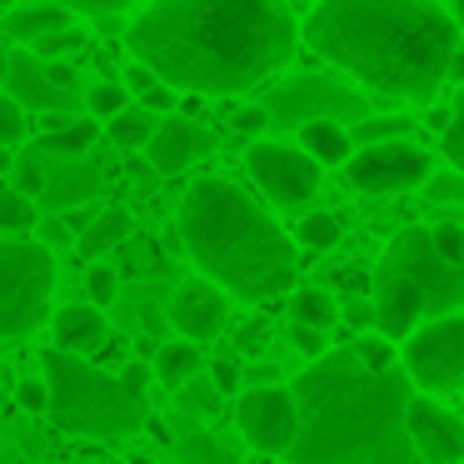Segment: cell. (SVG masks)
Listing matches in <instances>:
<instances>
[{
	"label": "cell",
	"instance_id": "44dd1931",
	"mask_svg": "<svg viewBox=\"0 0 464 464\" xmlns=\"http://www.w3.org/2000/svg\"><path fill=\"white\" fill-rule=\"evenodd\" d=\"M155 374H160V384L165 390H175L180 394L185 384L200 374V344H190V340H165L160 344V354H155Z\"/></svg>",
	"mask_w": 464,
	"mask_h": 464
},
{
	"label": "cell",
	"instance_id": "30bf717a",
	"mask_svg": "<svg viewBox=\"0 0 464 464\" xmlns=\"http://www.w3.org/2000/svg\"><path fill=\"white\" fill-rule=\"evenodd\" d=\"M404 370H410L414 390L440 400V394L464 390V320H434L404 340Z\"/></svg>",
	"mask_w": 464,
	"mask_h": 464
},
{
	"label": "cell",
	"instance_id": "e575fe53",
	"mask_svg": "<svg viewBox=\"0 0 464 464\" xmlns=\"http://www.w3.org/2000/svg\"><path fill=\"white\" fill-rule=\"evenodd\" d=\"M220 400H225V394H220V384H215L210 374H195V380L180 390V404H185V410H200V414H215V410H220Z\"/></svg>",
	"mask_w": 464,
	"mask_h": 464
},
{
	"label": "cell",
	"instance_id": "52a82bcc",
	"mask_svg": "<svg viewBox=\"0 0 464 464\" xmlns=\"http://www.w3.org/2000/svg\"><path fill=\"white\" fill-rule=\"evenodd\" d=\"M255 101L270 111V125L295 135L314 121H340L350 130L370 121V95H360V85H344L334 75H280Z\"/></svg>",
	"mask_w": 464,
	"mask_h": 464
},
{
	"label": "cell",
	"instance_id": "83f0119b",
	"mask_svg": "<svg viewBox=\"0 0 464 464\" xmlns=\"http://www.w3.org/2000/svg\"><path fill=\"white\" fill-rule=\"evenodd\" d=\"M85 105H91V115L95 121H121L125 111H130V91H125L121 81H101V85H91V95H85Z\"/></svg>",
	"mask_w": 464,
	"mask_h": 464
},
{
	"label": "cell",
	"instance_id": "7c38bea8",
	"mask_svg": "<svg viewBox=\"0 0 464 464\" xmlns=\"http://www.w3.org/2000/svg\"><path fill=\"white\" fill-rule=\"evenodd\" d=\"M344 180L360 195H400V190H420L430 185V150L410 140L394 145H370L344 165Z\"/></svg>",
	"mask_w": 464,
	"mask_h": 464
},
{
	"label": "cell",
	"instance_id": "484cf974",
	"mask_svg": "<svg viewBox=\"0 0 464 464\" xmlns=\"http://www.w3.org/2000/svg\"><path fill=\"white\" fill-rule=\"evenodd\" d=\"M155 130H160V121H155L145 105H130V111L121 115V121H111L105 125V135H111L121 150H150V140H155Z\"/></svg>",
	"mask_w": 464,
	"mask_h": 464
},
{
	"label": "cell",
	"instance_id": "8992f818",
	"mask_svg": "<svg viewBox=\"0 0 464 464\" xmlns=\"http://www.w3.org/2000/svg\"><path fill=\"white\" fill-rule=\"evenodd\" d=\"M41 380L51 384V420L85 440H130L150 424V404L135 400L115 374L65 350H41Z\"/></svg>",
	"mask_w": 464,
	"mask_h": 464
},
{
	"label": "cell",
	"instance_id": "ab89813d",
	"mask_svg": "<svg viewBox=\"0 0 464 464\" xmlns=\"http://www.w3.org/2000/svg\"><path fill=\"white\" fill-rule=\"evenodd\" d=\"M125 270H130V275L160 270V250H155L150 240H130V245H125Z\"/></svg>",
	"mask_w": 464,
	"mask_h": 464
},
{
	"label": "cell",
	"instance_id": "ee69618b",
	"mask_svg": "<svg viewBox=\"0 0 464 464\" xmlns=\"http://www.w3.org/2000/svg\"><path fill=\"white\" fill-rule=\"evenodd\" d=\"M75 51H85V35L81 31H61V35H51V41L35 45L41 61H51V55H75Z\"/></svg>",
	"mask_w": 464,
	"mask_h": 464
},
{
	"label": "cell",
	"instance_id": "9a60e30c",
	"mask_svg": "<svg viewBox=\"0 0 464 464\" xmlns=\"http://www.w3.org/2000/svg\"><path fill=\"white\" fill-rule=\"evenodd\" d=\"M165 320H170L175 330H180V340H190V344L220 340L225 324H230V300H225L220 285H210L205 275H195V280H180V285H175Z\"/></svg>",
	"mask_w": 464,
	"mask_h": 464
},
{
	"label": "cell",
	"instance_id": "8d00e7d4",
	"mask_svg": "<svg viewBox=\"0 0 464 464\" xmlns=\"http://www.w3.org/2000/svg\"><path fill=\"white\" fill-rule=\"evenodd\" d=\"M15 400H21V410H31V414H51V384H45L41 374H31V380H21Z\"/></svg>",
	"mask_w": 464,
	"mask_h": 464
},
{
	"label": "cell",
	"instance_id": "836d02e7",
	"mask_svg": "<svg viewBox=\"0 0 464 464\" xmlns=\"http://www.w3.org/2000/svg\"><path fill=\"white\" fill-rule=\"evenodd\" d=\"M25 105L15 101V95H0V145H5V150H15V145L25 140Z\"/></svg>",
	"mask_w": 464,
	"mask_h": 464
},
{
	"label": "cell",
	"instance_id": "f35d334b",
	"mask_svg": "<svg viewBox=\"0 0 464 464\" xmlns=\"http://www.w3.org/2000/svg\"><path fill=\"white\" fill-rule=\"evenodd\" d=\"M121 85H125L130 95H140V101H145V95H155L165 81L150 71V65H140V61H135V65H125V71H121Z\"/></svg>",
	"mask_w": 464,
	"mask_h": 464
},
{
	"label": "cell",
	"instance_id": "681fc988",
	"mask_svg": "<svg viewBox=\"0 0 464 464\" xmlns=\"http://www.w3.org/2000/svg\"><path fill=\"white\" fill-rule=\"evenodd\" d=\"M430 195H434V200H459L464 185L459 180H430Z\"/></svg>",
	"mask_w": 464,
	"mask_h": 464
},
{
	"label": "cell",
	"instance_id": "9c48e42d",
	"mask_svg": "<svg viewBox=\"0 0 464 464\" xmlns=\"http://www.w3.org/2000/svg\"><path fill=\"white\" fill-rule=\"evenodd\" d=\"M11 190L31 195V200L51 215H71V210H85V205L101 200L105 175L95 170L91 160H55V155L31 150V155L15 160Z\"/></svg>",
	"mask_w": 464,
	"mask_h": 464
},
{
	"label": "cell",
	"instance_id": "f907efd6",
	"mask_svg": "<svg viewBox=\"0 0 464 464\" xmlns=\"http://www.w3.org/2000/svg\"><path fill=\"white\" fill-rule=\"evenodd\" d=\"M71 121H75V115H41V130L45 135H61V130H71Z\"/></svg>",
	"mask_w": 464,
	"mask_h": 464
},
{
	"label": "cell",
	"instance_id": "d4e9b609",
	"mask_svg": "<svg viewBox=\"0 0 464 464\" xmlns=\"http://www.w3.org/2000/svg\"><path fill=\"white\" fill-rule=\"evenodd\" d=\"M41 220L45 215L31 195H21V190L0 195V230H5V240H31V230H41Z\"/></svg>",
	"mask_w": 464,
	"mask_h": 464
},
{
	"label": "cell",
	"instance_id": "b9f144b4",
	"mask_svg": "<svg viewBox=\"0 0 464 464\" xmlns=\"http://www.w3.org/2000/svg\"><path fill=\"white\" fill-rule=\"evenodd\" d=\"M290 334H295V350H300L310 364L324 360V354H334V350H330V334H324V330H304V324H295Z\"/></svg>",
	"mask_w": 464,
	"mask_h": 464
},
{
	"label": "cell",
	"instance_id": "60d3db41",
	"mask_svg": "<svg viewBox=\"0 0 464 464\" xmlns=\"http://www.w3.org/2000/svg\"><path fill=\"white\" fill-rule=\"evenodd\" d=\"M35 240H41L45 250H65V245H81V240H75V230L61 220V215H45L41 230H35Z\"/></svg>",
	"mask_w": 464,
	"mask_h": 464
},
{
	"label": "cell",
	"instance_id": "816d5d0a",
	"mask_svg": "<svg viewBox=\"0 0 464 464\" xmlns=\"http://www.w3.org/2000/svg\"><path fill=\"white\" fill-rule=\"evenodd\" d=\"M450 81L464 85V45H459V55H454V65H450Z\"/></svg>",
	"mask_w": 464,
	"mask_h": 464
},
{
	"label": "cell",
	"instance_id": "7dc6e473",
	"mask_svg": "<svg viewBox=\"0 0 464 464\" xmlns=\"http://www.w3.org/2000/svg\"><path fill=\"white\" fill-rule=\"evenodd\" d=\"M454 101H444V105H430V111H424V130H434V135H450L454 130Z\"/></svg>",
	"mask_w": 464,
	"mask_h": 464
},
{
	"label": "cell",
	"instance_id": "8fae6325",
	"mask_svg": "<svg viewBox=\"0 0 464 464\" xmlns=\"http://www.w3.org/2000/svg\"><path fill=\"white\" fill-rule=\"evenodd\" d=\"M235 424H240L250 450L290 454L295 440H300V400L285 384H275V390H245L240 404H235Z\"/></svg>",
	"mask_w": 464,
	"mask_h": 464
},
{
	"label": "cell",
	"instance_id": "6da1fadb",
	"mask_svg": "<svg viewBox=\"0 0 464 464\" xmlns=\"http://www.w3.org/2000/svg\"><path fill=\"white\" fill-rule=\"evenodd\" d=\"M295 41L290 0H150L125 25L135 61L185 95L265 91L290 65Z\"/></svg>",
	"mask_w": 464,
	"mask_h": 464
},
{
	"label": "cell",
	"instance_id": "4dcf8cb0",
	"mask_svg": "<svg viewBox=\"0 0 464 464\" xmlns=\"http://www.w3.org/2000/svg\"><path fill=\"white\" fill-rule=\"evenodd\" d=\"M300 245H304V250H334V245H340V220H334V215H324V210L304 215Z\"/></svg>",
	"mask_w": 464,
	"mask_h": 464
},
{
	"label": "cell",
	"instance_id": "1f68e13d",
	"mask_svg": "<svg viewBox=\"0 0 464 464\" xmlns=\"http://www.w3.org/2000/svg\"><path fill=\"white\" fill-rule=\"evenodd\" d=\"M85 295H91V304H111L115 295H121V270L115 265H85Z\"/></svg>",
	"mask_w": 464,
	"mask_h": 464
},
{
	"label": "cell",
	"instance_id": "74e56055",
	"mask_svg": "<svg viewBox=\"0 0 464 464\" xmlns=\"http://www.w3.org/2000/svg\"><path fill=\"white\" fill-rule=\"evenodd\" d=\"M434 250L464 270V225H434Z\"/></svg>",
	"mask_w": 464,
	"mask_h": 464
},
{
	"label": "cell",
	"instance_id": "3957f363",
	"mask_svg": "<svg viewBox=\"0 0 464 464\" xmlns=\"http://www.w3.org/2000/svg\"><path fill=\"white\" fill-rule=\"evenodd\" d=\"M300 440L290 464H424L410 434V370L374 374L354 350H334L295 374Z\"/></svg>",
	"mask_w": 464,
	"mask_h": 464
},
{
	"label": "cell",
	"instance_id": "7bdbcfd3",
	"mask_svg": "<svg viewBox=\"0 0 464 464\" xmlns=\"http://www.w3.org/2000/svg\"><path fill=\"white\" fill-rule=\"evenodd\" d=\"M454 111L459 115H454V130L444 135V155H450V165L464 175V95H454Z\"/></svg>",
	"mask_w": 464,
	"mask_h": 464
},
{
	"label": "cell",
	"instance_id": "5bb4252c",
	"mask_svg": "<svg viewBox=\"0 0 464 464\" xmlns=\"http://www.w3.org/2000/svg\"><path fill=\"white\" fill-rule=\"evenodd\" d=\"M5 95H15L25 111H35V121L41 115H75L81 111V91H65L51 75V65L35 51H21V45L5 55Z\"/></svg>",
	"mask_w": 464,
	"mask_h": 464
},
{
	"label": "cell",
	"instance_id": "ffe728a7",
	"mask_svg": "<svg viewBox=\"0 0 464 464\" xmlns=\"http://www.w3.org/2000/svg\"><path fill=\"white\" fill-rule=\"evenodd\" d=\"M300 150L320 165H350L354 160V135H350V125H340V121H314L300 130Z\"/></svg>",
	"mask_w": 464,
	"mask_h": 464
},
{
	"label": "cell",
	"instance_id": "db71d44e",
	"mask_svg": "<svg viewBox=\"0 0 464 464\" xmlns=\"http://www.w3.org/2000/svg\"><path fill=\"white\" fill-rule=\"evenodd\" d=\"M459 420H464V404H459Z\"/></svg>",
	"mask_w": 464,
	"mask_h": 464
},
{
	"label": "cell",
	"instance_id": "f1b7e54d",
	"mask_svg": "<svg viewBox=\"0 0 464 464\" xmlns=\"http://www.w3.org/2000/svg\"><path fill=\"white\" fill-rule=\"evenodd\" d=\"M350 135H354L360 150H370V145H394L400 135H410V121H404V115H370V121L354 125Z\"/></svg>",
	"mask_w": 464,
	"mask_h": 464
},
{
	"label": "cell",
	"instance_id": "f5cc1de1",
	"mask_svg": "<svg viewBox=\"0 0 464 464\" xmlns=\"http://www.w3.org/2000/svg\"><path fill=\"white\" fill-rule=\"evenodd\" d=\"M450 15L459 21V31H464V0H450Z\"/></svg>",
	"mask_w": 464,
	"mask_h": 464
},
{
	"label": "cell",
	"instance_id": "d6986e66",
	"mask_svg": "<svg viewBox=\"0 0 464 464\" xmlns=\"http://www.w3.org/2000/svg\"><path fill=\"white\" fill-rule=\"evenodd\" d=\"M61 31H75V11H65V5H11L5 11V35L21 51H35L41 41H51Z\"/></svg>",
	"mask_w": 464,
	"mask_h": 464
},
{
	"label": "cell",
	"instance_id": "bcb514c9",
	"mask_svg": "<svg viewBox=\"0 0 464 464\" xmlns=\"http://www.w3.org/2000/svg\"><path fill=\"white\" fill-rule=\"evenodd\" d=\"M205 374H210V380L220 384V394H240V364H235V360H215V364H205Z\"/></svg>",
	"mask_w": 464,
	"mask_h": 464
},
{
	"label": "cell",
	"instance_id": "ac0fdd59",
	"mask_svg": "<svg viewBox=\"0 0 464 464\" xmlns=\"http://www.w3.org/2000/svg\"><path fill=\"white\" fill-rule=\"evenodd\" d=\"M51 334H55V350L81 354V360H85V354H95V350L111 344V320H105L101 304L75 300V304H65V310H55Z\"/></svg>",
	"mask_w": 464,
	"mask_h": 464
},
{
	"label": "cell",
	"instance_id": "2e32d148",
	"mask_svg": "<svg viewBox=\"0 0 464 464\" xmlns=\"http://www.w3.org/2000/svg\"><path fill=\"white\" fill-rule=\"evenodd\" d=\"M410 434L424 464H464V420L459 410H444L430 394H414L410 404Z\"/></svg>",
	"mask_w": 464,
	"mask_h": 464
},
{
	"label": "cell",
	"instance_id": "5b68a950",
	"mask_svg": "<svg viewBox=\"0 0 464 464\" xmlns=\"http://www.w3.org/2000/svg\"><path fill=\"white\" fill-rule=\"evenodd\" d=\"M370 300L384 340H410L414 330L464 310V270L434 250V230L404 225L374 265Z\"/></svg>",
	"mask_w": 464,
	"mask_h": 464
},
{
	"label": "cell",
	"instance_id": "4fadbf2b",
	"mask_svg": "<svg viewBox=\"0 0 464 464\" xmlns=\"http://www.w3.org/2000/svg\"><path fill=\"white\" fill-rule=\"evenodd\" d=\"M245 170L255 175V185L275 205H310L314 190H320V160H310L304 150H290V145H275V140H255L245 150Z\"/></svg>",
	"mask_w": 464,
	"mask_h": 464
},
{
	"label": "cell",
	"instance_id": "cb8c5ba5",
	"mask_svg": "<svg viewBox=\"0 0 464 464\" xmlns=\"http://www.w3.org/2000/svg\"><path fill=\"white\" fill-rule=\"evenodd\" d=\"M95 135H105L101 125H95V115H75L71 130L41 135V155H55V160H85V150L95 145Z\"/></svg>",
	"mask_w": 464,
	"mask_h": 464
},
{
	"label": "cell",
	"instance_id": "e0dca14e",
	"mask_svg": "<svg viewBox=\"0 0 464 464\" xmlns=\"http://www.w3.org/2000/svg\"><path fill=\"white\" fill-rule=\"evenodd\" d=\"M215 145H220V135H210L205 125L185 121V115H170V121H160L145 160H150L155 175H180V170H190L200 155H210Z\"/></svg>",
	"mask_w": 464,
	"mask_h": 464
},
{
	"label": "cell",
	"instance_id": "277c9868",
	"mask_svg": "<svg viewBox=\"0 0 464 464\" xmlns=\"http://www.w3.org/2000/svg\"><path fill=\"white\" fill-rule=\"evenodd\" d=\"M175 230L185 240V255L200 265V275L225 295H240V300L295 295L300 250L250 195H240V185L220 175L195 180L180 195Z\"/></svg>",
	"mask_w": 464,
	"mask_h": 464
},
{
	"label": "cell",
	"instance_id": "ba28073f",
	"mask_svg": "<svg viewBox=\"0 0 464 464\" xmlns=\"http://www.w3.org/2000/svg\"><path fill=\"white\" fill-rule=\"evenodd\" d=\"M55 295V250L41 240H5L0 245V334L25 340L51 314Z\"/></svg>",
	"mask_w": 464,
	"mask_h": 464
},
{
	"label": "cell",
	"instance_id": "f546056e",
	"mask_svg": "<svg viewBox=\"0 0 464 464\" xmlns=\"http://www.w3.org/2000/svg\"><path fill=\"white\" fill-rule=\"evenodd\" d=\"M350 350L360 354V360L370 364L374 374H390V370H400V350H394V340H384V334H360V340H354Z\"/></svg>",
	"mask_w": 464,
	"mask_h": 464
},
{
	"label": "cell",
	"instance_id": "4316f807",
	"mask_svg": "<svg viewBox=\"0 0 464 464\" xmlns=\"http://www.w3.org/2000/svg\"><path fill=\"white\" fill-rule=\"evenodd\" d=\"M175 450L185 454V464H240V454H235L230 444L220 440V434H200V430L185 434Z\"/></svg>",
	"mask_w": 464,
	"mask_h": 464
},
{
	"label": "cell",
	"instance_id": "603a6c76",
	"mask_svg": "<svg viewBox=\"0 0 464 464\" xmlns=\"http://www.w3.org/2000/svg\"><path fill=\"white\" fill-rule=\"evenodd\" d=\"M290 314L295 324H304V330H334V320H340V304H334L330 290H320V285H304V290L290 295Z\"/></svg>",
	"mask_w": 464,
	"mask_h": 464
},
{
	"label": "cell",
	"instance_id": "d6a6232c",
	"mask_svg": "<svg viewBox=\"0 0 464 464\" xmlns=\"http://www.w3.org/2000/svg\"><path fill=\"white\" fill-rule=\"evenodd\" d=\"M5 5H65V11L115 15V11H130V5H150V0H5Z\"/></svg>",
	"mask_w": 464,
	"mask_h": 464
},
{
	"label": "cell",
	"instance_id": "d590c367",
	"mask_svg": "<svg viewBox=\"0 0 464 464\" xmlns=\"http://www.w3.org/2000/svg\"><path fill=\"white\" fill-rule=\"evenodd\" d=\"M155 380H160V374H155L150 360H130V364L121 370V384L135 394V400H145V404H150V384H155Z\"/></svg>",
	"mask_w": 464,
	"mask_h": 464
},
{
	"label": "cell",
	"instance_id": "f6af8a7d",
	"mask_svg": "<svg viewBox=\"0 0 464 464\" xmlns=\"http://www.w3.org/2000/svg\"><path fill=\"white\" fill-rule=\"evenodd\" d=\"M235 130H240V135H265V130H270V111H265L260 101L240 105V111H235Z\"/></svg>",
	"mask_w": 464,
	"mask_h": 464
},
{
	"label": "cell",
	"instance_id": "c3c4849f",
	"mask_svg": "<svg viewBox=\"0 0 464 464\" xmlns=\"http://www.w3.org/2000/svg\"><path fill=\"white\" fill-rule=\"evenodd\" d=\"M180 115L200 125V121H205V95H180Z\"/></svg>",
	"mask_w": 464,
	"mask_h": 464
},
{
	"label": "cell",
	"instance_id": "7a4b0ae2",
	"mask_svg": "<svg viewBox=\"0 0 464 464\" xmlns=\"http://www.w3.org/2000/svg\"><path fill=\"white\" fill-rule=\"evenodd\" d=\"M304 45L370 95L434 101L459 55V21L440 0H320Z\"/></svg>",
	"mask_w": 464,
	"mask_h": 464
},
{
	"label": "cell",
	"instance_id": "7402d4cb",
	"mask_svg": "<svg viewBox=\"0 0 464 464\" xmlns=\"http://www.w3.org/2000/svg\"><path fill=\"white\" fill-rule=\"evenodd\" d=\"M121 245H130V215H125V210H105L75 250H81L85 265H101V255L105 250H121Z\"/></svg>",
	"mask_w": 464,
	"mask_h": 464
}]
</instances>
